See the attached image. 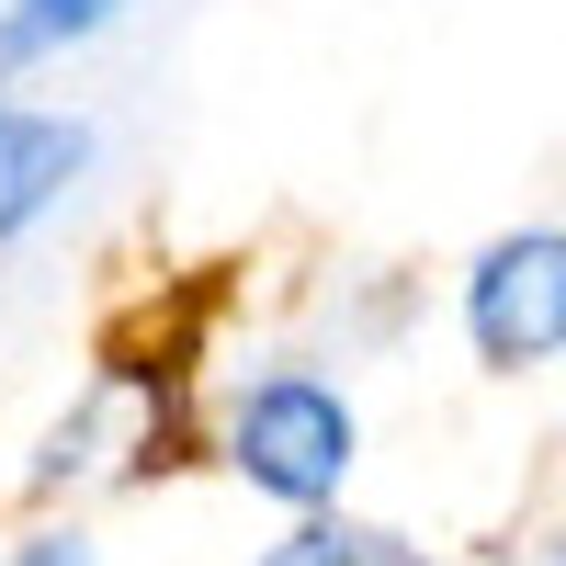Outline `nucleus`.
<instances>
[{
	"label": "nucleus",
	"instance_id": "7ed1b4c3",
	"mask_svg": "<svg viewBox=\"0 0 566 566\" xmlns=\"http://www.w3.org/2000/svg\"><path fill=\"white\" fill-rule=\"evenodd\" d=\"M80 159H91L80 125H57V114H12V103H0V239H23V227L80 181Z\"/></svg>",
	"mask_w": 566,
	"mask_h": 566
},
{
	"label": "nucleus",
	"instance_id": "f03ea898",
	"mask_svg": "<svg viewBox=\"0 0 566 566\" xmlns=\"http://www.w3.org/2000/svg\"><path fill=\"white\" fill-rule=\"evenodd\" d=\"M464 340L499 374L566 352V227H522V239H499L464 272Z\"/></svg>",
	"mask_w": 566,
	"mask_h": 566
},
{
	"label": "nucleus",
	"instance_id": "20e7f679",
	"mask_svg": "<svg viewBox=\"0 0 566 566\" xmlns=\"http://www.w3.org/2000/svg\"><path fill=\"white\" fill-rule=\"evenodd\" d=\"M261 566H397V544L386 533H352V522H306L295 544H272Z\"/></svg>",
	"mask_w": 566,
	"mask_h": 566
},
{
	"label": "nucleus",
	"instance_id": "f257e3e1",
	"mask_svg": "<svg viewBox=\"0 0 566 566\" xmlns=\"http://www.w3.org/2000/svg\"><path fill=\"white\" fill-rule=\"evenodd\" d=\"M227 464H239L261 499L317 510V499H340V476H352V408L328 397L317 374H272V386H250L239 431H227Z\"/></svg>",
	"mask_w": 566,
	"mask_h": 566
},
{
	"label": "nucleus",
	"instance_id": "423d86ee",
	"mask_svg": "<svg viewBox=\"0 0 566 566\" xmlns=\"http://www.w3.org/2000/svg\"><path fill=\"white\" fill-rule=\"evenodd\" d=\"M12 566H91V544H80V533H34Z\"/></svg>",
	"mask_w": 566,
	"mask_h": 566
},
{
	"label": "nucleus",
	"instance_id": "0eeeda50",
	"mask_svg": "<svg viewBox=\"0 0 566 566\" xmlns=\"http://www.w3.org/2000/svg\"><path fill=\"white\" fill-rule=\"evenodd\" d=\"M45 12H57V34H91V23L114 12V0H45Z\"/></svg>",
	"mask_w": 566,
	"mask_h": 566
},
{
	"label": "nucleus",
	"instance_id": "39448f33",
	"mask_svg": "<svg viewBox=\"0 0 566 566\" xmlns=\"http://www.w3.org/2000/svg\"><path fill=\"white\" fill-rule=\"evenodd\" d=\"M34 45H57V12L45 0H0V69H23Z\"/></svg>",
	"mask_w": 566,
	"mask_h": 566
},
{
	"label": "nucleus",
	"instance_id": "6e6552de",
	"mask_svg": "<svg viewBox=\"0 0 566 566\" xmlns=\"http://www.w3.org/2000/svg\"><path fill=\"white\" fill-rule=\"evenodd\" d=\"M544 566H566V544H555V555H544Z\"/></svg>",
	"mask_w": 566,
	"mask_h": 566
}]
</instances>
